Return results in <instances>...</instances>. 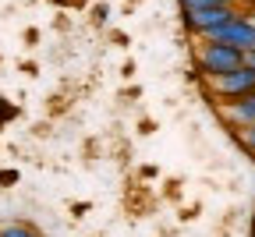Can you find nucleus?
Listing matches in <instances>:
<instances>
[{
	"label": "nucleus",
	"mask_w": 255,
	"mask_h": 237,
	"mask_svg": "<svg viewBox=\"0 0 255 237\" xmlns=\"http://www.w3.org/2000/svg\"><path fill=\"white\" fill-rule=\"evenodd\" d=\"M195 64H199V71L206 78H216V75H227V71H234V67H241L245 64V50H238L231 43H220V39H206L199 46Z\"/></svg>",
	"instance_id": "nucleus-1"
},
{
	"label": "nucleus",
	"mask_w": 255,
	"mask_h": 237,
	"mask_svg": "<svg viewBox=\"0 0 255 237\" xmlns=\"http://www.w3.org/2000/svg\"><path fill=\"white\" fill-rule=\"evenodd\" d=\"M209 92H213L216 99H223V103H231V99H241V96L255 92V67L241 64V67H234V71H227V75L209 78Z\"/></svg>",
	"instance_id": "nucleus-2"
},
{
	"label": "nucleus",
	"mask_w": 255,
	"mask_h": 237,
	"mask_svg": "<svg viewBox=\"0 0 255 237\" xmlns=\"http://www.w3.org/2000/svg\"><path fill=\"white\" fill-rule=\"evenodd\" d=\"M231 18H238V11L231 4H216V7H195V11H184V25L191 32H199L202 39H209L220 25H227Z\"/></svg>",
	"instance_id": "nucleus-3"
},
{
	"label": "nucleus",
	"mask_w": 255,
	"mask_h": 237,
	"mask_svg": "<svg viewBox=\"0 0 255 237\" xmlns=\"http://www.w3.org/2000/svg\"><path fill=\"white\" fill-rule=\"evenodd\" d=\"M209 39L231 43V46H238V50H255V21H252L248 14H238V18H231L227 25H220Z\"/></svg>",
	"instance_id": "nucleus-4"
},
{
	"label": "nucleus",
	"mask_w": 255,
	"mask_h": 237,
	"mask_svg": "<svg viewBox=\"0 0 255 237\" xmlns=\"http://www.w3.org/2000/svg\"><path fill=\"white\" fill-rule=\"evenodd\" d=\"M220 117L227 120L231 127L255 124V92H248L241 99H231V103H220Z\"/></svg>",
	"instance_id": "nucleus-5"
},
{
	"label": "nucleus",
	"mask_w": 255,
	"mask_h": 237,
	"mask_svg": "<svg viewBox=\"0 0 255 237\" xmlns=\"http://www.w3.org/2000/svg\"><path fill=\"white\" fill-rule=\"evenodd\" d=\"M234 138L241 142V149H248L255 156V124H245V127H234Z\"/></svg>",
	"instance_id": "nucleus-6"
},
{
	"label": "nucleus",
	"mask_w": 255,
	"mask_h": 237,
	"mask_svg": "<svg viewBox=\"0 0 255 237\" xmlns=\"http://www.w3.org/2000/svg\"><path fill=\"white\" fill-rule=\"evenodd\" d=\"M0 237H39V234L32 230L28 223H11V227H4V230H0Z\"/></svg>",
	"instance_id": "nucleus-7"
},
{
	"label": "nucleus",
	"mask_w": 255,
	"mask_h": 237,
	"mask_svg": "<svg viewBox=\"0 0 255 237\" xmlns=\"http://www.w3.org/2000/svg\"><path fill=\"white\" fill-rule=\"evenodd\" d=\"M184 11H195V7H216V4H231V0H181Z\"/></svg>",
	"instance_id": "nucleus-8"
},
{
	"label": "nucleus",
	"mask_w": 255,
	"mask_h": 237,
	"mask_svg": "<svg viewBox=\"0 0 255 237\" xmlns=\"http://www.w3.org/2000/svg\"><path fill=\"white\" fill-rule=\"evenodd\" d=\"M245 64H248V67H255V50H245Z\"/></svg>",
	"instance_id": "nucleus-9"
}]
</instances>
